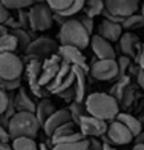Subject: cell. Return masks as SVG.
I'll return each instance as SVG.
<instances>
[{"instance_id":"1","label":"cell","mask_w":144,"mask_h":150,"mask_svg":"<svg viewBox=\"0 0 144 150\" xmlns=\"http://www.w3.org/2000/svg\"><path fill=\"white\" fill-rule=\"evenodd\" d=\"M84 107H86L87 115L106 122L116 120V117L120 113L118 101L104 92H94L91 95H87L84 101Z\"/></svg>"},{"instance_id":"2","label":"cell","mask_w":144,"mask_h":150,"mask_svg":"<svg viewBox=\"0 0 144 150\" xmlns=\"http://www.w3.org/2000/svg\"><path fill=\"white\" fill-rule=\"evenodd\" d=\"M60 46H72L83 51L91 45V35L83 28V25L78 22V18H67L66 22L60 26L58 32Z\"/></svg>"},{"instance_id":"3","label":"cell","mask_w":144,"mask_h":150,"mask_svg":"<svg viewBox=\"0 0 144 150\" xmlns=\"http://www.w3.org/2000/svg\"><path fill=\"white\" fill-rule=\"evenodd\" d=\"M42 129V124L38 122L35 113L29 112H17L14 117L9 120L8 132L12 139L17 138H32L35 139Z\"/></svg>"},{"instance_id":"4","label":"cell","mask_w":144,"mask_h":150,"mask_svg":"<svg viewBox=\"0 0 144 150\" xmlns=\"http://www.w3.org/2000/svg\"><path fill=\"white\" fill-rule=\"evenodd\" d=\"M58 43L55 40H52L49 37H38L35 40H32L31 45L28 46V49L25 51L26 54V61L29 60H46L52 55H55L57 51H58Z\"/></svg>"},{"instance_id":"5","label":"cell","mask_w":144,"mask_h":150,"mask_svg":"<svg viewBox=\"0 0 144 150\" xmlns=\"http://www.w3.org/2000/svg\"><path fill=\"white\" fill-rule=\"evenodd\" d=\"M25 71L23 60L14 52L0 54V78L5 81H16L20 80Z\"/></svg>"},{"instance_id":"6","label":"cell","mask_w":144,"mask_h":150,"mask_svg":"<svg viewBox=\"0 0 144 150\" xmlns=\"http://www.w3.org/2000/svg\"><path fill=\"white\" fill-rule=\"evenodd\" d=\"M42 66H43V61L42 60H29L25 66V74H26V78H28V86H29V92L34 95L35 98L40 100H45L48 98V89L43 87L40 84V75H42Z\"/></svg>"},{"instance_id":"7","label":"cell","mask_w":144,"mask_h":150,"mask_svg":"<svg viewBox=\"0 0 144 150\" xmlns=\"http://www.w3.org/2000/svg\"><path fill=\"white\" fill-rule=\"evenodd\" d=\"M29 25L34 31H48L54 25V12L46 3H35L29 8Z\"/></svg>"},{"instance_id":"8","label":"cell","mask_w":144,"mask_h":150,"mask_svg":"<svg viewBox=\"0 0 144 150\" xmlns=\"http://www.w3.org/2000/svg\"><path fill=\"white\" fill-rule=\"evenodd\" d=\"M74 81H75V75H74V71H72V66L69 63H66V61L61 60L60 71L57 74V77L54 78V81L46 87V89H48V92L52 93V95H58L63 91L72 87Z\"/></svg>"},{"instance_id":"9","label":"cell","mask_w":144,"mask_h":150,"mask_svg":"<svg viewBox=\"0 0 144 150\" xmlns=\"http://www.w3.org/2000/svg\"><path fill=\"white\" fill-rule=\"evenodd\" d=\"M104 142H111L115 146H126L133 141V135L127 130L126 126H123L120 121H111L107 122V132L104 136H101Z\"/></svg>"},{"instance_id":"10","label":"cell","mask_w":144,"mask_h":150,"mask_svg":"<svg viewBox=\"0 0 144 150\" xmlns=\"http://www.w3.org/2000/svg\"><path fill=\"white\" fill-rule=\"evenodd\" d=\"M89 72L95 80L109 81L118 78V63L116 60H95L89 67Z\"/></svg>"},{"instance_id":"11","label":"cell","mask_w":144,"mask_h":150,"mask_svg":"<svg viewBox=\"0 0 144 150\" xmlns=\"http://www.w3.org/2000/svg\"><path fill=\"white\" fill-rule=\"evenodd\" d=\"M78 130L84 138H101L107 132V122L91 115H84L78 122Z\"/></svg>"},{"instance_id":"12","label":"cell","mask_w":144,"mask_h":150,"mask_svg":"<svg viewBox=\"0 0 144 150\" xmlns=\"http://www.w3.org/2000/svg\"><path fill=\"white\" fill-rule=\"evenodd\" d=\"M138 8L140 0H104V9L121 18L136 14Z\"/></svg>"},{"instance_id":"13","label":"cell","mask_w":144,"mask_h":150,"mask_svg":"<svg viewBox=\"0 0 144 150\" xmlns=\"http://www.w3.org/2000/svg\"><path fill=\"white\" fill-rule=\"evenodd\" d=\"M91 47L95 54L97 60H116V52L112 43L100 37L98 34H92L91 37Z\"/></svg>"},{"instance_id":"14","label":"cell","mask_w":144,"mask_h":150,"mask_svg":"<svg viewBox=\"0 0 144 150\" xmlns=\"http://www.w3.org/2000/svg\"><path fill=\"white\" fill-rule=\"evenodd\" d=\"M57 54L60 55L61 60L69 63L71 66L81 67L83 71L89 72V66L86 64V57H84L83 51L77 49V47H72V46H58Z\"/></svg>"},{"instance_id":"15","label":"cell","mask_w":144,"mask_h":150,"mask_svg":"<svg viewBox=\"0 0 144 150\" xmlns=\"http://www.w3.org/2000/svg\"><path fill=\"white\" fill-rule=\"evenodd\" d=\"M118 45H120L121 55H126L130 60H132V58H138L141 46H143L140 43L138 35H135L133 32H123V35L118 40Z\"/></svg>"},{"instance_id":"16","label":"cell","mask_w":144,"mask_h":150,"mask_svg":"<svg viewBox=\"0 0 144 150\" xmlns=\"http://www.w3.org/2000/svg\"><path fill=\"white\" fill-rule=\"evenodd\" d=\"M60 64H61V58H60L58 54L43 60L42 75H40V84L43 87H48L54 81V78L57 77V74L60 71Z\"/></svg>"},{"instance_id":"17","label":"cell","mask_w":144,"mask_h":150,"mask_svg":"<svg viewBox=\"0 0 144 150\" xmlns=\"http://www.w3.org/2000/svg\"><path fill=\"white\" fill-rule=\"evenodd\" d=\"M69 121H72V120H71V113H69V110H67V107L66 109H57V110L46 120V122L42 126V129L46 133V136L51 138V136L54 135V132H55L60 126H63Z\"/></svg>"},{"instance_id":"18","label":"cell","mask_w":144,"mask_h":150,"mask_svg":"<svg viewBox=\"0 0 144 150\" xmlns=\"http://www.w3.org/2000/svg\"><path fill=\"white\" fill-rule=\"evenodd\" d=\"M98 35L107 40L109 43L112 42H118L120 37L123 35V28L120 23H113L109 20H103L98 26Z\"/></svg>"},{"instance_id":"19","label":"cell","mask_w":144,"mask_h":150,"mask_svg":"<svg viewBox=\"0 0 144 150\" xmlns=\"http://www.w3.org/2000/svg\"><path fill=\"white\" fill-rule=\"evenodd\" d=\"M14 103H16V109L17 112H29V113H35V109H37V104L34 98L29 95L28 91H25L23 87L14 93Z\"/></svg>"},{"instance_id":"20","label":"cell","mask_w":144,"mask_h":150,"mask_svg":"<svg viewBox=\"0 0 144 150\" xmlns=\"http://www.w3.org/2000/svg\"><path fill=\"white\" fill-rule=\"evenodd\" d=\"M72 71H74V75H75V81H74L75 98H74V101L83 103V100L86 97V87H87V83H86L87 72L83 71L81 67H77V66H72Z\"/></svg>"},{"instance_id":"21","label":"cell","mask_w":144,"mask_h":150,"mask_svg":"<svg viewBox=\"0 0 144 150\" xmlns=\"http://www.w3.org/2000/svg\"><path fill=\"white\" fill-rule=\"evenodd\" d=\"M116 121H120L123 126L127 127V130L135 136H138L141 132H143V126H141V121L138 118H135L133 115L130 113H126V112H120L118 117H116Z\"/></svg>"},{"instance_id":"22","label":"cell","mask_w":144,"mask_h":150,"mask_svg":"<svg viewBox=\"0 0 144 150\" xmlns=\"http://www.w3.org/2000/svg\"><path fill=\"white\" fill-rule=\"evenodd\" d=\"M55 110H57V109H55V104H54L49 98H45V100H40L38 103H37L35 117H37V120H38L40 124L43 126L45 122H46V120L49 118Z\"/></svg>"},{"instance_id":"23","label":"cell","mask_w":144,"mask_h":150,"mask_svg":"<svg viewBox=\"0 0 144 150\" xmlns=\"http://www.w3.org/2000/svg\"><path fill=\"white\" fill-rule=\"evenodd\" d=\"M121 28H123V31H126V32H132L135 29L144 28V16L133 14L130 17H126L124 20H123V23H121Z\"/></svg>"},{"instance_id":"24","label":"cell","mask_w":144,"mask_h":150,"mask_svg":"<svg viewBox=\"0 0 144 150\" xmlns=\"http://www.w3.org/2000/svg\"><path fill=\"white\" fill-rule=\"evenodd\" d=\"M75 132H78V126H77V124H74L72 121L66 122V124L60 126L57 130L54 132V135L51 136V144H55L58 139L65 138V136H67V135H72V133H75Z\"/></svg>"},{"instance_id":"25","label":"cell","mask_w":144,"mask_h":150,"mask_svg":"<svg viewBox=\"0 0 144 150\" xmlns=\"http://www.w3.org/2000/svg\"><path fill=\"white\" fill-rule=\"evenodd\" d=\"M84 16L94 18L95 16H101L104 11V0H86L84 3Z\"/></svg>"},{"instance_id":"26","label":"cell","mask_w":144,"mask_h":150,"mask_svg":"<svg viewBox=\"0 0 144 150\" xmlns=\"http://www.w3.org/2000/svg\"><path fill=\"white\" fill-rule=\"evenodd\" d=\"M67 110H69V113H71L72 122H74V124H77V126H78V122L81 121V118H83L84 115H87L84 104L83 103H78V101H72V103H69Z\"/></svg>"},{"instance_id":"27","label":"cell","mask_w":144,"mask_h":150,"mask_svg":"<svg viewBox=\"0 0 144 150\" xmlns=\"http://www.w3.org/2000/svg\"><path fill=\"white\" fill-rule=\"evenodd\" d=\"M18 49L17 40L11 32L5 34L0 37V54H6V52H16Z\"/></svg>"},{"instance_id":"28","label":"cell","mask_w":144,"mask_h":150,"mask_svg":"<svg viewBox=\"0 0 144 150\" xmlns=\"http://www.w3.org/2000/svg\"><path fill=\"white\" fill-rule=\"evenodd\" d=\"M51 150H89V139H81L75 142H60L54 144Z\"/></svg>"},{"instance_id":"29","label":"cell","mask_w":144,"mask_h":150,"mask_svg":"<svg viewBox=\"0 0 144 150\" xmlns=\"http://www.w3.org/2000/svg\"><path fill=\"white\" fill-rule=\"evenodd\" d=\"M12 150H40V144H37L32 138H17L12 139Z\"/></svg>"},{"instance_id":"30","label":"cell","mask_w":144,"mask_h":150,"mask_svg":"<svg viewBox=\"0 0 144 150\" xmlns=\"http://www.w3.org/2000/svg\"><path fill=\"white\" fill-rule=\"evenodd\" d=\"M12 35L16 37V40H17V45H18V49H22L23 52L28 49V46L31 45V37H29V34L26 32V29H22V28H17V29H12V31H9Z\"/></svg>"},{"instance_id":"31","label":"cell","mask_w":144,"mask_h":150,"mask_svg":"<svg viewBox=\"0 0 144 150\" xmlns=\"http://www.w3.org/2000/svg\"><path fill=\"white\" fill-rule=\"evenodd\" d=\"M0 2L8 11H23L34 5V0H0Z\"/></svg>"},{"instance_id":"32","label":"cell","mask_w":144,"mask_h":150,"mask_svg":"<svg viewBox=\"0 0 144 150\" xmlns=\"http://www.w3.org/2000/svg\"><path fill=\"white\" fill-rule=\"evenodd\" d=\"M129 87V78L127 77H123V78H120V81L116 84H113V87H112V91H111V97H113L116 101H118V104H120V101H121V98H123V93H124V91Z\"/></svg>"},{"instance_id":"33","label":"cell","mask_w":144,"mask_h":150,"mask_svg":"<svg viewBox=\"0 0 144 150\" xmlns=\"http://www.w3.org/2000/svg\"><path fill=\"white\" fill-rule=\"evenodd\" d=\"M84 3H86V0H74L72 5L69 6V9H66L65 12H55V14H58V16H61V17H65V18H72L74 16H77L78 12L83 11Z\"/></svg>"},{"instance_id":"34","label":"cell","mask_w":144,"mask_h":150,"mask_svg":"<svg viewBox=\"0 0 144 150\" xmlns=\"http://www.w3.org/2000/svg\"><path fill=\"white\" fill-rule=\"evenodd\" d=\"M74 0H45V3L52 9V12H65L69 9Z\"/></svg>"},{"instance_id":"35","label":"cell","mask_w":144,"mask_h":150,"mask_svg":"<svg viewBox=\"0 0 144 150\" xmlns=\"http://www.w3.org/2000/svg\"><path fill=\"white\" fill-rule=\"evenodd\" d=\"M116 63H118V78L126 77V72L130 69V66H132V60L126 55H121V57L116 58Z\"/></svg>"},{"instance_id":"36","label":"cell","mask_w":144,"mask_h":150,"mask_svg":"<svg viewBox=\"0 0 144 150\" xmlns=\"http://www.w3.org/2000/svg\"><path fill=\"white\" fill-rule=\"evenodd\" d=\"M17 22H18V25H20V28H22V29L31 28V25H29V11L28 12H26L25 9L23 11H18Z\"/></svg>"},{"instance_id":"37","label":"cell","mask_w":144,"mask_h":150,"mask_svg":"<svg viewBox=\"0 0 144 150\" xmlns=\"http://www.w3.org/2000/svg\"><path fill=\"white\" fill-rule=\"evenodd\" d=\"M78 22L83 25V28L89 32V35L92 37V32H94V18L87 17V16H80L78 17Z\"/></svg>"},{"instance_id":"38","label":"cell","mask_w":144,"mask_h":150,"mask_svg":"<svg viewBox=\"0 0 144 150\" xmlns=\"http://www.w3.org/2000/svg\"><path fill=\"white\" fill-rule=\"evenodd\" d=\"M58 97H60L61 100H65V101H67V103H72V101H74V98H75L74 86H72V87H69V89H66V91H63V92H61V93H58Z\"/></svg>"},{"instance_id":"39","label":"cell","mask_w":144,"mask_h":150,"mask_svg":"<svg viewBox=\"0 0 144 150\" xmlns=\"http://www.w3.org/2000/svg\"><path fill=\"white\" fill-rule=\"evenodd\" d=\"M8 107V92L0 89V115H3Z\"/></svg>"},{"instance_id":"40","label":"cell","mask_w":144,"mask_h":150,"mask_svg":"<svg viewBox=\"0 0 144 150\" xmlns=\"http://www.w3.org/2000/svg\"><path fill=\"white\" fill-rule=\"evenodd\" d=\"M132 97H133L132 87H127V89L124 91V93H123V98H121V101H124V103H123V106L127 107L130 103H132ZM121 101H120V103H121Z\"/></svg>"},{"instance_id":"41","label":"cell","mask_w":144,"mask_h":150,"mask_svg":"<svg viewBox=\"0 0 144 150\" xmlns=\"http://www.w3.org/2000/svg\"><path fill=\"white\" fill-rule=\"evenodd\" d=\"M89 139V150H103V142L100 138H87Z\"/></svg>"},{"instance_id":"42","label":"cell","mask_w":144,"mask_h":150,"mask_svg":"<svg viewBox=\"0 0 144 150\" xmlns=\"http://www.w3.org/2000/svg\"><path fill=\"white\" fill-rule=\"evenodd\" d=\"M9 141H11V136H9L8 129L0 126V144H8Z\"/></svg>"},{"instance_id":"43","label":"cell","mask_w":144,"mask_h":150,"mask_svg":"<svg viewBox=\"0 0 144 150\" xmlns=\"http://www.w3.org/2000/svg\"><path fill=\"white\" fill-rule=\"evenodd\" d=\"M8 18H9V11L2 5V2H0V25H5Z\"/></svg>"},{"instance_id":"44","label":"cell","mask_w":144,"mask_h":150,"mask_svg":"<svg viewBox=\"0 0 144 150\" xmlns=\"http://www.w3.org/2000/svg\"><path fill=\"white\" fill-rule=\"evenodd\" d=\"M136 64L140 66V69L144 71V43H143V46H141L140 55H138V58H136Z\"/></svg>"},{"instance_id":"45","label":"cell","mask_w":144,"mask_h":150,"mask_svg":"<svg viewBox=\"0 0 144 150\" xmlns=\"http://www.w3.org/2000/svg\"><path fill=\"white\" fill-rule=\"evenodd\" d=\"M136 81H138L140 87L144 91V71H143V69H140L138 74H136Z\"/></svg>"},{"instance_id":"46","label":"cell","mask_w":144,"mask_h":150,"mask_svg":"<svg viewBox=\"0 0 144 150\" xmlns=\"http://www.w3.org/2000/svg\"><path fill=\"white\" fill-rule=\"evenodd\" d=\"M133 141H135V144H144V132H141L138 136H135Z\"/></svg>"},{"instance_id":"47","label":"cell","mask_w":144,"mask_h":150,"mask_svg":"<svg viewBox=\"0 0 144 150\" xmlns=\"http://www.w3.org/2000/svg\"><path fill=\"white\" fill-rule=\"evenodd\" d=\"M103 150H118L113 144H111V142H103Z\"/></svg>"},{"instance_id":"48","label":"cell","mask_w":144,"mask_h":150,"mask_svg":"<svg viewBox=\"0 0 144 150\" xmlns=\"http://www.w3.org/2000/svg\"><path fill=\"white\" fill-rule=\"evenodd\" d=\"M8 32H9V29L6 28L5 25H0V37H2V35H5V34H8Z\"/></svg>"},{"instance_id":"49","label":"cell","mask_w":144,"mask_h":150,"mask_svg":"<svg viewBox=\"0 0 144 150\" xmlns=\"http://www.w3.org/2000/svg\"><path fill=\"white\" fill-rule=\"evenodd\" d=\"M0 150H12L9 144H0Z\"/></svg>"},{"instance_id":"50","label":"cell","mask_w":144,"mask_h":150,"mask_svg":"<svg viewBox=\"0 0 144 150\" xmlns=\"http://www.w3.org/2000/svg\"><path fill=\"white\" fill-rule=\"evenodd\" d=\"M132 150H144V144H135Z\"/></svg>"},{"instance_id":"51","label":"cell","mask_w":144,"mask_h":150,"mask_svg":"<svg viewBox=\"0 0 144 150\" xmlns=\"http://www.w3.org/2000/svg\"><path fill=\"white\" fill-rule=\"evenodd\" d=\"M40 150H51V149L48 147L46 144H40Z\"/></svg>"},{"instance_id":"52","label":"cell","mask_w":144,"mask_h":150,"mask_svg":"<svg viewBox=\"0 0 144 150\" xmlns=\"http://www.w3.org/2000/svg\"><path fill=\"white\" fill-rule=\"evenodd\" d=\"M141 16H144V3H143V6H141Z\"/></svg>"}]
</instances>
